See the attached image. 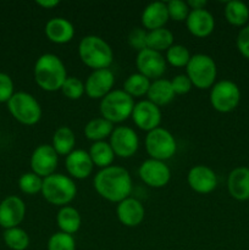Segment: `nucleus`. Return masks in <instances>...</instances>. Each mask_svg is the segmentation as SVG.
<instances>
[{"label":"nucleus","mask_w":249,"mask_h":250,"mask_svg":"<svg viewBox=\"0 0 249 250\" xmlns=\"http://www.w3.org/2000/svg\"><path fill=\"white\" fill-rule=\"evenodd\" d=\"M168 17L167 5L164 1H154L144 7L141 16L142 26L145 31H154V29L163 28L167 23Z\"/></svg>","instance_id":"obj_22"},{"label":"nucleus","mask_w":249,"mask_h":250,"mask_svg":"<svg viewBox=\"0 0 249 250\" xmlns=\"http://www.w3.org/2000/svg\"><path fill=\"white\" fill-rule=\"evenodd\" d=\"M138 176L148 187L164 188L171 180V170L165 161L150 159L143 161L138 168Z\"/></svg>","instance_id":"obj_11"},{"label":"nucleus","mask_w":249,"mask_h":250,"mask_svg":"<svg viewBox=\"0 0 249 250\" xmlns=\"http://www.w3.org/2000/svg\"><path fill=\"white\" fill-rule=\"evenodd\" d=\"M26 216V204L17 195H9L0 203V226L4 229L19 227Z\"/></svg>","instance_id":"obj_17"},{"label":"nucleus","mask_w":249,"mask_h":250,"mask_svg":"<svg viewBox=\"0 0 249 250\" xmlns=\"http://www.w3.org/2000/svg\"><path fill=\"white\" fill-rule=\"evenodd\" d=\"M32 172L39 177L45 178L56 172L59 165V155L51 144H41L33 150L29 160Z\"/></svg>","instance_id":"obj_12"},{"label":"nucleus","mask_w":249,"mask_h":250,"mask_svg":"<svg viewBox=\"0 0 249 250\" xmlns=\"http://www.w3.org/2000/svg\"><path fill=\"white\" fill-rule=\"evenodd\" d=\"M186 75L197 89H211L216 83V62L208 54H194L186 66Z\"/></svg>","instance_id":"obj_6"},{"label":"nucleus","mask_w":249,"mask_h":250,"mask_svg":"<svg viewBox=\"0 0 249 250\" xmlns=\"http://www.w3.org/2000/svg\"><path fill=\"white\" fill-rule=\"evenodd\" d=\"M7 110L15 120L24 126L37 125L42 119V106L38 100L27 92H17L7 102Z\"/></svg>","instance_id":"obj_7"},{"label":"nucleus","mask_w":249,"mask_h":250,"mask_svg":"<svg viewBox=\"0 0 249 250\" xmlns=\"http://www.w3.org/2000/svg\"><path fill=\"white\" fill-rule=\"evenodd\" d=\"M187 183L193 192L209 194L217 187V176L209 166L195 165L188 171Z\"/></svg>","instance_id":"obj_16"},{"label":"nucleus","mask_w":249,"mask_h":250,"mask_svg":"<svg viewBox=\"0 0 249 250\" xmlns=\"http://www.w3.org/2000/svg\"><path fill=\"white\" fill-rule=\"evenodd\" d=\"M36 4L38 5V6L43 7V9L51 10L54 9V7L58 6L59 1L58 0H38V1H36Z\"/></svg>","instance_id":"obj_42"},{"label":"nucleus","mask_w":249,"mask_h":250,"mask_svg":"<svg viewBox=\"0 0 249 250\" xmlns=\"http://www.w3.org/2000/svg\"><path fill=\"white\" fill-rule=\"evenodd\" d=\"M75 26L65 17H53L44 28L46 38L54 44H67L75 37Z\"/></svg>","instance_id":"obj_21"},{"label":"nucleus","mask_w":249,"mask_h":250,"mask_svg":"<svg viewBox=\"0 0 249 250\" xmlns=\"http://www.w3.org/2000/svg\"><path fill=\"white\" fill-rule=\"evenodd\" d=\"M51 146L58 153V155L67 156L75 150L76 136L72 129L67 126H60L53 134Z\"/></svg>","instance_id":"obj_27"},{"label":"nucleus","mask_w":249,"mask_h":250,"mask_svg":"<svg viewBox=\"0 0 249 250\" xmlns=\"http://www.w3.org/2000/svg\"><path fill=\"white\" fill-rule=\"evenodd\" d=\"M136 66L138 72L150 81L159 80L163 78V75L166 71L165 56L163 55V53L146 48L137 53Z\"/></svg>","instance_id":"obj_14"},{"label":"nucleus","mask_w":249,"mask_h":250,"mask_svg":"<svg viewBox=\"0 0 249 250\" xmlns=\"http://www.w3.org/2000/svg\"><path fill=\"white\" fill-rule=\"evenodd\" d=\"M109 144L114 150L115 156L129 159L138 151L139 137L132 127L117 126L110 136Z\"/></svg>","instance_id":"obj_10"},{"label":"nucleus","mask_w":249,"mask_h":250,"mask_svg":"<svg viewBox=\"0 0 249 250\" xmlns=\"http://www.w3.org/2000/svg\"><path fill=\"white\" fill-rule=\"evenodd\" d=\"M15 94L14 81L7 73L0 72V103L9 102Z\"/></svg>","instance_id":"obj_39"},{"label":"nucleus","mask_w":249,"mask_h":250,"mask_svg":"<svg viewBox=\"0 0 249 250\" xmlns=\"http://www.w3.org/2000/svg\"><path fill=\"white\" fill-rule=\"evenodd\" d=\"M241 102V89L229 80H221L210 89V104L221 114H228L237 109Z\"/></svg>","instance_id":"obj_9"},{"label":"nucleus","mask_w":249,"mask_h":250,"mask_svg":"<svg viewBox=\"0 0 249 250\" xmlns=\"http://www.w3.org/2000/svg\"><path fill=\"white\" fill-rule=\"evenodd\" d=\"M127 42L132 49L137 50V53L144 50L148 48V31H145L143 27H136L128 33Z\"/></svg>","instance_id":"obj_38"},{"label":"nucleus","mask_w":249,"mask_h":250,"mask_svg":"<svg viewBox=\"0 0 249 250\" xmlns=\"http://www.w3.org/2000/svg\"><path fill=\"white\" fill-rule=\"evenodd\" d=\"M114 128V124L100 116L89 120L85 124L83 132H84L85 138L95 143V142H103L106 138H110Z\"/></svg>","instance_id":"obj_26"},{"label":"nucleus","mask_w":249,"mask_h":250,"mask_svg":"<svg viewBox=\"0 0 249 250\" xmlns=\"http://www.w3.org/2000/svg\"><path fill=\"white\" fill-rule=\"evenodd\" d=\"M33 76L37 85L44 92L49 93L60 90L68 77L63 61L51 53H45L37 59L33 67Z\"/></svg>","instance_id":"obj_2"},{"label":"nucleus","mask_w":249,"mask_h":250,"mask_svg":"<svg viewBox=\"0 0 249 250\" xmlns=\"http://www.w3.org/2000/svg\"><path fill=\"white\" fill-rule=\"evenodd\" d=\"M190 53L187 46L182 44H173L165 51L166 63H170L173 67H186L190 60Z\"/></svg>","instance_id":"obj_33"},{"label":"nucleus","mask_w":249,"mask_h":250,"mask_svg":"<svg viewBox=\"0 0 249 250\" xmlns=\"http://www.w3.org/2000/svg\"><path fill=\"white\" fill-rule=\"evenodd\" d=\"M134 104L133 98L124 89H114L100 100L99 111L102 117L111 124H121L131 117Z\"/></svg>","instance_id":"obj_5"},{"label":"nucleus","mask_w":249,"mask_h":250,"mask_svg":"<svg viewBox=\"0 0 249 250\" xmlns=\"http://www.w3.org/2000/svg\"><path fill=\"white\" fill-rule=\"evenodd\" d=\"M89 156L92 159L94 166L99 167L100 170L105 167H109L112 165L115 160V153L112 150L109 142H95L89 148Z\"/></svg>","instance_id":"obj_28"},{"label":"nucleus","mask_w":249,"mask_h":250,"mask_svg":"<svg viewBox=\"0 0 249 250\" xmlns=\"http://www.w3.org/2000/svg\"><path fill=\"white\" fill-rule=\"evenodd\" d=\"M186 27L192 36L197 38H207L214 32L215 19L207 9L190 10L186 20Z\"/></svg>","instance_id":"obj_20"},{"label":"nucleus","mask_w":249,"mask_h":250,"mask_svg":"<svg viewBox=\"0 0 249 250\" xmlns=\"http://www.w3.org/2000/svg\"><path fill=\"white\" fill-rule=\"evenodd\" d=\"M93 186L103 199L119 204L131 195L133 182L127 168L111 165L95 173Z\"/></svg>","instance_id":"obj_1"},{"label":"nucleus","mask_w":249,"mask_h":250,"mask_svg":"<svg viewBox=\"0 0 249 250\" xmlns=\"http://www.w3.org/2000/svg\"><path fill=\"white\" fill-rule=\"evenodd\" d=\"M94 167L89 153L83 149H75L65 159L67 176H70L72 180H85L92 175Z\"/></svg>","instance_id":"obj_18"},{"label":"nucleus","mask_w":249,"mask_h":250,"mask_svg":"<svg viewBox=\"0 0 249 250\" xmlns=\"http://www.w3.org/2000/svg\"><path fill=\"white\" fill-rule=\"evenodd\" d=\"M151 81L146 78L139 72L131 73L128 77L124 80L122 89L134 99V98H142L148 94L149 87H150Z\"/></svg>","instance_id":"obj_30"},{"label":"nucleus","mask_w":249,"mask_h":250,"mask_svg":"<svg viewBox=\"0 0 249 250\" xmlns=\"http://www.w3.org/2000/svg\"><path fill=\"white\" fill-rule=\"evenodd\" d=\"M43 178L34 172H26L19 178V188L22 193L27 195H34L42 193Z\"/></svg>","instance_id":"obj_34"},{"label":"nucleus","mask_w":249,"mask_h":250,"mask_svg":"<svg viewBox=\"0 0 249 250\" xmlns=\"http://www.w3.org/2000/svg\"><path fill=\"white\" fill-rule=\"evenodd\" d=\"M171 81V85L175 92L176 95H185L192 90L193 84L188 76L186 73H181V75L175 76Z\"/></svg>","instance_id":"obj_40"},{"label":"nucleus","mask_w":249,"mask_h":250,"mask_svg":"<svg viewBox=\"0 0 249 250\" xmlns=\"http://www.w3.org/2000/svg\"><path fill=\"white\" fill-rule=\"evenodd\" d=\"M224 14L229 24L234 27H244L249 20V7L244 2L232 0L226 2Z\"/></svg>","instance_id":"obj_29"},{"label":"nucleus","mask_w":249,"mask_h":250,"mask_svg":"<svg viewBox=\"0 0 249 250\" xmlns=\"http://www.w3.org/2000/svg\"><path fill=\"white\" fill-rule=\"evenodd\" d=\"M131 119L139 129L148 133V132L160 127L163 112H161L160 107L145 99L134 104Z\"/></svg>","instance_id":"obj_13"},{"label":"nucleus","mask_w":249,"mask_h":250,"mask_svg":"<svg viewBox=\"0 0 249 250\" xmlns=\"http://www.w3.org/2000/svg\"><path fill=\"white\" fill-rule=\"evenodd\" d=\"M115 75L110 68L95 70L90 72L84 82L85 94L90 99H99L106 97L111 90H114Z\"/></svg>","instance_id":"obj_15"},{"label":"nucleus","mask_w":249,"mask_h":250,"mask_svg":"<svg viewBox=\"0 0 249 250\" xmlns=\"http://www.w3.org/2000/svg\"><path fill=\"white\" fill-rule=\"evenodd\" d=\"M173 41H175V37H173L172 32L163 27V28L148 32V42H146V44H148V49L159 51V53H164L175 44Z\"/></svg>","instance_id":"obj_31"},{"label":"nucleus","mask_w":249,"mask_h":250,"mask_svg":"<svg viewBox=\"0 0 249 250\" xmlns=\"http://www.w3.org/2000/svg\"><path fill=\"white\" fill-rule=\"evenodd\" d=\"M166 5H167L170 20H173L175 22H186L190 12L187 2L182 1V0H171V1L166 2Z\"/></svg>","instance_id":"obj_37"},{"label":"nucleus","mask_w":249,"mask_h":250,"mask_svg":"<svg viewBox=\"0 0 249 250\" xmlns=\"http://www.w3.org/2000/svg\"><path fill=\"white\" fill-rule=\"evenodd\" d=\"M176 94L172 89L170 80L165 78H159V80L151 81L150 87H149L146 99L155 104L156 106L161 107L170 104L175 99Z\"/></svg>","instance_id":"obj_24"},{"label":"nucleus","mask_w":249,"mask_h":250,"mask_svg":"<svg viewBox=\"0 0 249 250\" xmlns=\"http://www.w3.org/2000/svg\"><path fill=\"white\" fill-rule=\"evenodd\" d=\"M5 246L11 250H26L29 247V236L21 227L5 229L2 233Z\"/></svg>","instance_id":"obj_32"},{"label":"nucleus","mask_w":249,"mask_h":250,"mask_svg":"<svg viewBox=\"0 0 249 250\" xmlns=\"http://www.w3.org/2000/svg\"><path fill=\"white\" fill-rule=\"evenodd\" d=\"M42 195L49 204L62 208L75 199L77 195V186L70 176L55 172L43 178Z\"/></svg>","instance_id":"obj_4"},{"label":"nucleus","mask_w":249,"mask_h":250,"mask_svg":"<svg viewBox=\"0 0 249 250\" xmlns=\"http://www.w3.org/2000/svg\"><path fill=\"white\" fill-rule=\"evenodd\" d=\"M187 4L190 10H202V9H205L208 2L205 1V0H189Z\"/></svg>","instance_id":"obj_43"},{"label":"nucleus","mask_w":249,"mask_h":250,"mask_svg":"<svg viewBox=\"0 0 249 250\" xmlns=\"http://www.w3.org/2000/svg\"><path fill=\"white\" fill-rule=\"evenodd\" d=\"M227 190L233 199L246 202L249 199V167L233 168L227 177Z\"/></svg>","instance_id":"obj_23"},{"label":"nucleus","mask_w":249,"mask_h":250,"mask_svg":"<svg viewBox=\"0 0 249 250\" xmlns=\"http://www.w3.org/2000/svg\"><path fill=\"white\" fill-rule=\"evenodd\" d=\"M78 56L92 71L109 68L114 62V50L110 44L95 34H89L81 39L78 44Z\"/></svg>","instance_id":"obj_3"},{"label":"nucleus","mask_w":249,"mask_h":250,"mask_svg":"<svg viewBox=\"0 0 249 250\" xmlns=\"http://www.w3.org/2000/svg\"><path fill=\"white\" fill-rule=\"evenodd\" d=\"M116 215L124 226L133 229L139 226L145 217L144 205L136 198L128 197L120 202L116 207Z\"/></svg>","instance_id":"obj_19"},{"label":"nucleus","mask_w":249,"mask_h":250,"mask_svg":"<svg viewBox=\"0 0 249 250\" xmlns=\"http://www.w3.org/2000/svg\"><path fill=\"white\" fill-rule=\"evenodd\" d=\"M236 45L242 56L249 60V24L242 27L241 31L237 34Z\"/></svg>","instance_id":"obj_41"},{"label":"nucleus","mask_w":249,"mask_h":250,"mask_svg":"<svg viewBox=\"0 0 249 250\" xmlns=\"http://www.w3.org/2000/svg\"><path fill=\"white\" fill-rule=\"evenodd\" d=\"M56 225L60 232L73 236L77 233L82 225V217L80 211L71 205H66L59 209L56 214Z\"/></svg>","instance_id":"obj_25"},{"label":"nucleus","mask_w":249,"mask_h":250,"mask_svg":"<svg viewBox=\"0 0 249 250\" xmlns=\"http://www.w3.org/2000/svg\"><path fill=\"white\" fill-rule=\"evenodd\" d=\"M60 90L63 97H66L67 99L78 100L85 94L84 82L78 77H75V76H68Z\"/></svg>","instance_id":"obj_35"},{"label":"nucleus","mask_w":249,"mask_h":250,"mask_svg":"<svg viewBox=\"0 0 249 250\" xmlns=\"http://www.w3.org/2000/svg\"><path fill=\"white\" fill-rule=\"evenodd\" d=\"M48 250H76V241L73 236L63 232H55L51 234L46 243Z\"/></svg>","instance_id":"obj_36"},{"label":"nucleus","mask_w":249,"mask_h":250,"mask_svg":"<svg viewBox=\"0 0 249 250\" xmlns=\"http://www.w3.org/2000/svg\"><path fill=\"white\" fill-rule=\"evenodd\" d=\"M145 150L150 159L166 161L172 158L177 151V142L168 129L158 127L148 132L145 137Z\"/></svg>","instance_id":"obj_8"}]
</instances>
